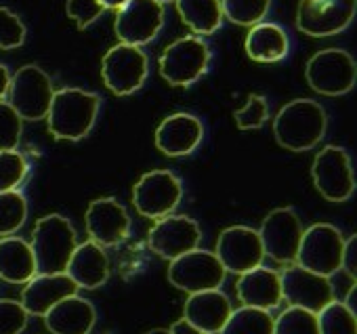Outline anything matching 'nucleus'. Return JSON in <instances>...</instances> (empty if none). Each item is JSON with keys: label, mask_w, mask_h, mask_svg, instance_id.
Returning <instances> with one entry per match:
<instances>
[{"label": "nucleus", "mask_w": 357, "mask_h": 334, "mask_svg": "<svg viewBox=\"0 0 357 334\" xmlns=\"http://www.w3.org/2000/svg\"><path fill=\"white\" fill-rule=\"evenodd\" d=\"M101 99L84 89H61L55 91L47 122L49 132L59 141H80L84 139L99 116Z\"/></svg>", "instance_id": "f257e3e1"}, {"label": "nucleus", "mask_w": 357, "mask_h": 334, "mask_svg": "<svg viewBox=\"0 0 357 334\" xmlns=\"http://www.w3.org/2000/svg\"><path fill=\"white\" fill-rule=\"evenodd\" d=\"M326 128V109L311 99H294L286 103L273 120L275 141L290 151L313 149L324 139Z\"/></svg>", "instance_id": "f03ea898"}, {"label": "nucleus", "mask_w": 357, "mask_h": 334, "mask_svg": "<svg viewBox=\"0 0 357 334\" xmlns=\"http://www.w3.org/2000/svg\"><path fill=\"white\" fill-rule=\"evenodd\" d=\"M78 246L74 225L63 215H47L36 221L32 231V255L36 261V273H66L68 263Z\"/></svg>", "instance_id": "7ed1b4c3"}, {"label": "nucleus", "mask_w": 357, "mask_h": 334, "mask_svg": "<svg viewBox=\"0 0 357 334\" xmlns=\"http://www.w3.org/2000/svg\"><path fill=\"white\" fill-rule=\"evenodd\" d=\"M211 63V49L196 36L170 43L160 55V76L172 86H190L200 80Z\"/></svg>", "instance_id": "20e7f679"}, {"label": "nucleus", "mask_w": 357, "mask_h": 334, "mask_svg": "<svg viewBox=\"0 0 357 334\" xmlns=\"http://www.w3.org/2000/svg\"><path fill=\"white\" fill-rule=\"evenodd\" d=\"M342 246L344 238L338 227L330 223H315L303 231L294 263L307 271L330 278L340 271Z\"/></svg>", "instance_id": "39448f33"}, {"label": "nucleus", "mask_w": 357, "mask_h": 334, "mask_svg": "<svg viewBox=\"0 0 357 334\" xmlns=\"http://www.w3.org/2000/svg\"><path fill=\"white\" fill-rule=\"evenodd\" d=\"M305 78L309 86L326 97L347 95L355 86L357 68L355 59L342 49L317 51L305 68Z\"/></svg>", "instance_id": "423d86ee"}, {"label": "nucleus", "mask_w": 357, "mask_h": 334, "mask_svg": "<svg viewBox=\"0 0 357 334\" xmlns=\"http://www.w3.org/2000/svg\"><path fill=\"white\" fill-rule=\"evenodd\" d=\"M9 105L22 120H43L49 114L53 101V82L49 74L38 66H24L11 76Z\"/></svg>", "instance_id": "0eeeda50"}, {"label": "nucleus", "mask_w": 357, "mask_h": 334, "mask_svg": "<svg viewBox=\"0 0 357 334\" xmlns=\"http://www.w3.org/2000/svg\"><path fill=\"white\" fill-rule=\"evenodd\" d=\"M225 275L227 271L223 269L217 255L200 248L170 261L168 267L170 284L188 294L219 290L221 284L225 282Z\"/></svg>", "instance_id": "6e6552de"}, {"label": "nucleus", "mask_w": 357, "mask_h": 334, "mask_svg": "<svg viewBox=\"0 0 357 334\" xmlns=\"http://www.w3.org/2000/svg\"><path fill=\"white\" fill-rule=\"evenodd\" d=\"M147 72H149V63L141 47H132L124 43L112 47L101 61L103 82L118 97L137 93L143 86Z\"/></svg>", "instance_id": "1a4fd4ad"}, {"label": "nucleus", "mask_w": 357, "mask_h": 334, "mask_svg": "<svg viewBox=\"0 0 357 334\" xmlns=\"http://www.w3.org/2000/svg\"><path fill=\"white\" fill-rule=\"evenodd\" d=\"M183 185L170 171H149L132 188V204L147 219H164L181 204Z\"/></svg>", "instance_id": "9d476101"}, {"label": "nucleus", "mask_w": 357, "mask_h": 334, "mask_svg": "<svg viewBox=\"0 0 357 334\" xmlns=\"http://www.w3.org/2000/svg\"><path fill=\"white\" fill-rule=\"evenodd\" d=\"M311 177L315 190L328 202H344L355 192L349 153L338 145H326L313 160Z\"/></svg>", "instance_id": "9b49d317"}, {"label": "nucleus", "mask_w": 357, "mask_h": 334, "mask_svg": "<svg viewBox=\"0 0 357 334\" xmlns=\"http://www.w3.org/2000/svg\"><path fill=\"white\" fill-rule=\"evenodd\" d=\"M357 0H301L296 28L307 36H334L344 32L355 17Z\"/></svg>", "instance_id": "f8f14e48"}, {"label": "nucleus", "mask_w": 357, "mask_h": 334, "mask_svg": "<svg viewBox=\"0 0 357 334\" xmlns=\"http://www.w3.org/2000/svg\"><path fill=\"white\" fill-rule=\"evenodd\" d=\"M257 231L261 236L265 257H271L275 263H282V265H292L296 261L298 244H301L305 229H303L298 215L292 208L271 211L263 219L261 229Z\"/></svg>", "instance_id": "ddd939ff"}, {"label": "nucleus", "mask_w": 357, "mask_h": 334, "mask_svg": "<svg viewBox=\"0 0 357 334\" xmlns=\"http://www.w3.org/2000/svg\"><path fill=\"white\" fill-rule=\"evenodd\" d=\"M215 255L221 261L223 269L236 275H242L246 271L261 267L265 259L259 231L246 225H231L223 229L217 240Z\"/></svg>", "instance_id": "4468645a"}, {"label": "nucleus", "mask_w": 357, "mask_h": 334, "mask_svg": "<svg viewBox=\"0 0 357 334\" xmlns=\"http://www.w3.org/2000/svg\"><path fill=\"white\" fill-rule=\"evenodd\" d=\"M280 282L282 301H288L290 307H298L317 315L326 305L336 301L330 278L307 271L296 263L290 265L284 273H280Z\"/></svg>", "instance_id": "2eb2a0df"}, {"label": "nucleus", "mask_w": 357, "mask_h": 334, "mask_svg": "<svg viewBox=\"0 0 357 334\" xmlns=\"http://www.w3.org/2000/svg\"><path fill=\"white\" fill-rule=\"evenodd\" d=\"M200 225L185 215H168L164 219H158V223L147 234L149 248L166 261H174L196 250L200 246Z\"/></svg>", "instance_id": "dca6fc26"}, {"label": "nucleus", "mask_w": 357, "mask_h": 334, "mask_svg": "<svg viewBox=\"0 0 357 334\" xmlns=\"http://www.w3.org/2000/svg\"><path fill=\"white\" fill-rule=\"evenodd\" d=\"M164 26V7L155 0H128L118 9L114 30L120 43L143 47L151 43Z\"/></svg>", "instance_id": "f3484780"}, {"label": "nucleus", "mask_w": 357, "mask_h": 334, "mask_svg": "<svg viewBox=\"0 0 357 334\" xmlns=\"http://www.w3.org/2000/svg\"><path fill=\"white\" fill-rule=\"evenodd\" d=\"M91 242L105 246H118L130 234V217L116 198H97L89 204L84 215Z\"/></svg>", "instance_id": "a211bd4d"}, {"label": "nucleus", "mask_w": 357, "mask_h": 334, "mask_svg": "<svg viewBox=\"0 0 357 334\" xmlns=\"http://www.w3.org/2000/svg\"><path fill=\"white\" fill-rule=\"evenodd\" d=\"M204 137V126L200 118L178 112L164 118L155 130V147L168 158L190 155Z\"/></svg>", "instance_id": "6ab92c4d"}, {"label": "nucleus", "mask_w": 357, "mask_h": 334, "mask_svg": "<svg viewBox=\"0 0 357 334\" xmlns=\"http://www.w3.org/2000/svg\"><path fill=\"white\" fill-rule=\"evenodd\" d=\"M78 286L72 282L68 273H51L40 275L36 273L22 292V305L28 311V315L45 317L57 303H61L68 296L78 294Z\"/></svg>", "instance_id": "aec40b11"}, {"label": "nucleus", "mask_w": 357, "mask_h": 334, "mask_svg": "<svg viewBox=\"0 0 357 334\" xmlns=\"http://www.w3.org/2000/svg\"><path fill=\"white\" fill-rule=\"evenodd\" d=\"M234 307L221 290H206L190 294L183 307V319L204 334H219L229 319Z\"/></svg>", "instance_id": "412c9836"}, {"label": "nucleus", "mask_w": 357, "mask_h": 334, "mask_svg": "<svg viewBox=\"0 0 357 334\" xmlns=\"http://www.w3.org/2000/svg\"><path fill=\"white\" fill-rule=\"evenodd\" d=\"M236 292H238V298L244 307L271 311L282 303L280 273L261 265V267L246 271L238 278Z\"/></svg>", "instance_id": "4be33fe9"}, {"label": "nucleus", "mask_w": 357, "mask_h": 334, "mask_svg": "<svg viewBox=\"0 0 357 334\" xmlns=\"http://www.w3.org/2000/svg\"><path fill=\"white\" fill-rule=\"evenodd\" d=\"M95 321V305L78 294L63 298L45 315V324L51 334H91Z\"/></svg>", "instance_id": "5701e85b"}, {"label": "nucleus", "mask_w": 357, "mask_h": 334, "mask_svg": "<svg viewBox=\"0 0 357 334\" xmlns=\"http://www.w3.org/2000/svg\"><path fill=\"white\" fill-rule=\"evenodd\" d=\"M66 273L72 278V282L78 288H86V290L101 288L109 278V261L105 250L91 240L78 244L68 263Z\"/></svg>", "instance_id": "b1692460"}, {"label": "nucleus", "mask_w": 357, "mask_h": 334, "mask_svg": "<svg viewBox=\"0 0 357 334\" xmlns=\"http://www.w3.org/2000/svg\"><path fill=\"white\" fill-rule=\"evenodd\" d=\"M36 275V261L26 240L0 238V278L9 284H28Z\"/></svg>", "instance_id": "393cba45"}, {"label": "nucleus", "mask_w": 357, "mask_h": 334, "mask_svg": "<svg viewBox=\"0 0 357 334\" xmlns=\"http://www.w3.org/2000/svg\"><path fill=\"white\" fill-rule=\"evenodd\" d=\"M286 32L275 24H257L246 36V53L257 63H275L288 55Z\"/></svg>", "instance_id": "a878e982"}, {"label": "nucleus", "mask_w": 357, "mask_h": 334, "mask_svg": "<svg viewBox=\"0 0 357 334\" xmlns=\"http://www.w3.org/2000/svg\"><path fill=\"white\" fill-rule=\"evenodd\" d=\"M174 3L183 24L190 26L192 32L208 36L221 28L223 22L221 0H174Z\"/></svg>", "instance_id": "bb28decb"}, {"label": "nucleus", "mask_w": 357, "mask_h": 334, "mask_svg": "<svg viewBox=\"0 0 357 334\" xmlns=\"http://www.w3.org/2000/svg\"><path fill=\"white\" fill-rule=\"evenodd\" d=\"M219 334H273V317L263 309L240 307L231 311Z\"/></svg>", "instance_id": "cd10ccee"}, {"label": "nucleus", "mask_w": 357, "mask_h": 334, "mask_svg": "<svg viewBox=\"0 0 357 334\" xmlns=\"http://www.w3.org/2000/svg\"><path fill=\"white\" fill-rule=\"evenodd\" d=\"M28 219V202L17 190L0 194V238L13 236Z\"/></svg>", "instance_id": "c85d7f7f"}, {"label": "nucleus", "mask_w": 357, "mask_h": 334, "mask_svg": "<svg viewBox=\"0 0 357 334\" xmlns=\"http://www.w3.org/2000/svg\"><path fill=\"white\" fill-rule=\"evenodd\" d=\"M319 334H357V315H353L342 301H332L317 313Z\"/></svg>", "instance_id": "c756f323"}, {"label": "nucleus", "mask_w": 357, "mask_h": 334, "mask_svg": "<svg viewBox=\"0 0 357 334\" xmlns=\"http://www.w3.org/2000/svg\"><path fill=\"white\" fill-rule=\"evenodd\" d=\"M271 0H221L223 17L238 26H257L269 9Z\"/></svg>", "instance_id": "7c9ffc66"}, {"label": "nucleus", "mask_w": 357, "mask_h": 334, "mask_svg": "<svg viewBox=\"0 0 357 334\" xmlns=\"http://www.w3.org/2000/svg\"><path fill=\"white\" fill-rule=\"evenodd\" d=\"M273 334H319L317 315L298 307H288L273 319Z\"/></svg>", "instance_id": "2f4dec72"}, {"label": "nucleus", "mask_w": 357, "mask_h": 334, "mask_svg": "<svg viewBox=\"0 0 357 334\" xmlns=\"http://www.w3.org/2000/svg\"><path fill=\"white\" fill-rule=\"evenodd\" d=\"M26 175L28 162L20 151H0V194L17 190L24 183Z\"/></svg>", "instance_id": "473e14b6"}, {"label": "nucleus", "mask_w": 357, "mask_h": 334, "mask_svg": "<svg viewBox=\"0 0 357 334\" xmlns=\"http://www.w3.org/2000/svg\"><path fill=\"white\" fill-rule=\"evenodd\" d=\"M22 122L24 120L7 101H0V151H11L20 145Z\"/></svg>", "instance_id": "72a5a7b5"}, {"label": "nucleus", "mask_w": 357, "mask_h": 334, "mask_svg": "<svg viewBox=\"0 0 357 334\" xmlns=\"http://www.w3.org/2000/svg\"><path fill=\"white\" fill-rule=\"evenodd\" d=\"M269 118V105L263 95H250L246 105L236 112V124L240 130L261 128Z\"/></svg>", "instance_id": "f704fd0d"}, {"label": "nucleus", "mask_w": 357, "mask_h": 334, "mask_svg": "<svg viewBox=\"0 0 357 334\" xmlns=\"http://www.w3.org/2000/svg\"><path fill=\"white\" fill-rule=\"evenodd\" d=\"M24 43H26L24 22L7 7H0V49L11 51L22 47Z\"/></svg>", "instance_id": "c9c22d12"}, {"label": "nucleus", "mask_w": 357, "mask_h": 334, "mask_svg": "<svg viewBox=\"0 0 357 334\" xmlns=\"http://www.w3.org/2000/svg\"><path fill=\"white\" fill-rule=\"evenodd\" d=\"M28 326V311L20 301H0V334H22Z\"/></svg>", "instance_id": "e433bc0d"}, {"label": "nucleus", "mask_w": 357, "mask_h": 334, "mask_svg": "<svg viewBox=\"0 0 357 334\" xmlns=\"http://www.w3.org/2000/svg\"><path fill=\"white\" fill-rule=\"evenodd\" d=\"M105 7L99 0H68L66 3V13L70 20L76 22L80 30H86L91 24H95L103 15Z\"/></svg>", "instance_id": "4c0bfd02"}, {"label": "nucleus", "mask_w": 357, "mask_h": 334, "mask_svg": "<svg viewBox=\"0 0 357 334\" xmlns=\"http://www.w3.org/2000/svg\"><path fill=\"white\" fill-rule=\"evenodd\" d=\"M340 271H344L353 282L357 278V236H349L342 246V259H340Z\"/></svg>", "instance_id": "58836bf2"}, {"label": "nucleus", "mask_w": 357, "mask_h": 334, "mask_svg": "<svg viewBox=\"0 0 357 334\" xmlns=\"http://www.w3.org/2000/svg\"><path fill=\"white\" fill-rule=\"evenodd\" d=\"M168 330H170V334H204L202 330L194 328L188 319H178V321H174Z\"/></svg>", "instance_id": "ea45409f"}, {"label": "nucleus", "mask_w": 357, "mask_h": 334, "mask_svg": "<svg viewBox=\"0 0 357 334\" xmlns=\"http://www.w3.org/2000/svg\"><path fill=\"white\" fill-rule=\"evenodd\" d=\"M342 305H344L353 315H357V284H355V282L349 286V290H347V296H344Z\"/></svg>", "instance_id": "a19ab883"}, {"label": "nucleus", "mask_w": 357, "mask_h": 334, "mask_svg": "<svg viewBox=\"0 0 357 334\" xmlns=\"http://www.w3.org/2000/svg\"><path fill=\"white\" fill-rule=\"evenodd\" d=\"M9 84H11V74L7 70V66L0 63V101H3L9 93Z\"/></svg>", "instance_id": "79ce46f5"}, {"label": "nucleus", "mask_w": 357, "mask_h": 334, "mask_svg": "<svg viewBox=\"0 0 357 334\" xmlns=\"http://www.w3.org/2000/svg\"><path fill=\"white\" fill-rule=\"evenodd\" d=\"M99 3H101L105 9H116V11H118V9H122V7L128 3V0H99Z\"/></svg>", "instance_id": "37998d69"}, {"label": "nucleus", "mask_w": 357, "mask_h": 334, "mask_svg": "<svg viewBox=\"0 0 357 334\" xmlns=\"http://www.w3.org/2000/svg\"><path fill=\"white\" fill-rule=\"evenodd\" d=\"M145 334H170V330L168 328H153V330H149Z\"/></svg>", "instance_id": "c03bdc74"}, {"label": "nucleus", "mask_w": 357, "mask_h": 334, "mask_svg": "<svg viewBox=\"0 0 357 334\" xmlns=\"http://www.w3.org/2000/svg\"><path fill=\"white\" fill-rule=\"evenodd\" d=\"M155 3H160V5H164V3H172V0H155Z\"/></svg>", "instance_id": "a18cd8bd"}]
</instances>
